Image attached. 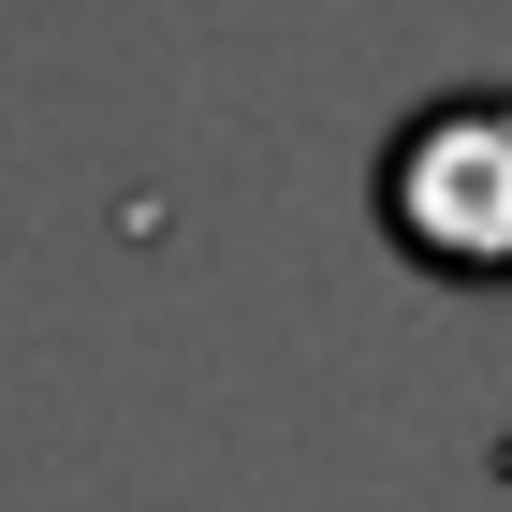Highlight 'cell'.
<instances>
[{
    "mask_svg": "<svg viewBox=\"0 0 512 512\" xmlns=\"http://www.w3.org/2000/svg\"><path fill=\"white\" fill-rule=\"evenodd\" d=\"M366 220L439 293H512V88H425L366 147Z\"/></svg>",
    "mask_w": 512,
    "mask_h": 512,
    "instance_id": "cell-1",
    "label": "cell"
}]
</instances>
